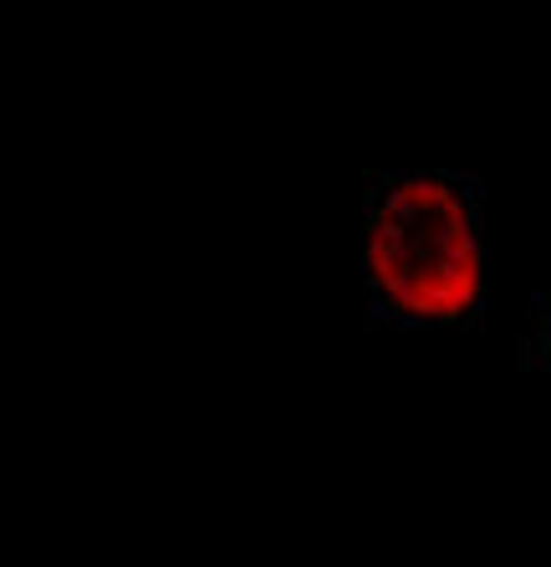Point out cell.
<instances>
[{
    "label": "cell",
    "instance_id": "6da1fadb",
    "mask_svg": "<svg viewBox=\"0 0 551 567\" xmlns=\"http://www.w3.org/2000/svg\"><path fill=\"white\" fill-rule=\"evenodd\" d=\"M367 317L398 332L480 328L486 317V189L455 169H367Z\"/></svg>",
    "mask_w": 551,
    "mask_h": 567
},
{
    "label": "cell",
    "instance_id": "7a4b0ae2",
    "mask_svg": "<svg viewBox=\"0 0 551 567\" xmlns=\"http://www.w3.org/2000/svg\"><path fill=\"white\" fill-rule=\"evenodd\" d=\"M521 369L551 383V287L531 297V317L521 332Z\"/></svg>",
    "mask_w": 551,
    "mask_h": 567
}]
</instances>
